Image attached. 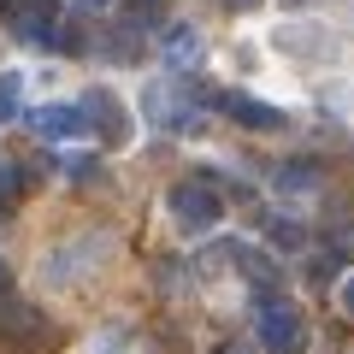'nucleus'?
I'll list each match as a JSON object with an SVG mask.
<instances>
[{"label":"nucleus","mask_w":354,"mask_h":354,"mask_svg":"<svg viewBox=\"0 0 354 354\" xmlns=\"http://www.w3.org/2000/svg\"><path fill=\"white\" fill-rule=\"evenodd\" d=\"M101 53H106V59H136V53H142V36L124 24V30H113V41H106Z\"/></svg>","instance_id":"4468645a"},{"label":"nucleus","mask_w":354,"mask_h":354,"mask_svg":"<svg viewBox=\"0 0 354 354\" xmlns=\"http://www.w3.org/2000/svg\"><path fill=\"white\" fill-rule=\"evenodd\" d=\"M301 242H307V230L295 225V218H272V248H278V254H295Z\"/></svg>","instance_id":"ddd939ff"},{"label":"nucleus","mask_w":354,"mask_h":354,"mask_svg":"<svg viewBox=\"0 0 354 354\" xmlns=\"http://www.w3.org/2000/svg\"><path fill=\"white\" fill-rule=\"evenodd\" d=\"M6 283H12V272H6V260H0V290H6Z\"/></svg>","instance_id":"412c9836"},{"label":"nucleus","mask_w":354,"mask_h":354,"mask_svg":"<svg viewBox=\"0 0 354 354\" xmlns=\"http://www.w3.org/2000/svg\"><path fill=\"white\" fill-rule=\"evenodd\" d=\"M71 177H77V183H101V160H95V153H77V160H71Z\"/></svg>","instance_id":"dca6fc26"},{"label":"nucleus","mask_w":354,"mask_h":354,"mask_svg":"<svg viewBox=\"0 0 354 354\" xmlns=\"http://www.w3.org/2000/svg\"><path fill=\"white\" fill-rule=\"evenodd\" d=\"M337 266H342V248H325L313 260V278H337Z\"/></svg>","instance_id":"f3484780"},{"label":"nucleus","mask_w":354,"mask_h":354,"mask_svg":"<svg viewBox=\"0 0 354 354\" xmlns=\"http://www.w3.org/2000/svg\"><path fill=\"white\" fill-rule=\"evenodd\" d=\"M18 189H24V171H18L12 160H0V218H12V201Z\"/></svg>","instance_id":"f8f14e48"},{"label":"nucleus","mask_w":354,"mask_h":354,"mask_svg":"<svg viewBox=\"0 0 354 354\" xmlns=\"http://www.w3.org/2000/svg\"><path fill=\"white\" fill-rule=\"evenodd\" d=\"M18 106H24V77H18V71H0V124H12Z\"/></svg>","instance_id":"9b49d317"},{"label":"nucleus","mask_w":354,"mask_h":354,"mask_svg":"<svg viewBox=\"0 0 354 354\" xmlns=\"http://www.w3.org/2000/svg\"><path fill=\"white\" fill-rule=\"evenodd\" d=\"M65 330L53 319H41L36 307L12 301V295H0V348L6 354H36V348H59Z\"/></svg>","instance_id":"f257e3e1"},{"label":"nucleus","mask_w":354,"mask_h":354,"mask_svg":"<svg viewBox=\"0 0 354 354\" xmlns=\"http://www.w3.org/2000/svg\"><path fill=\"white\" fill-rule=\"evenodd\" d=\"M342 313L354 319V278H342Z\"/></svg>","instance_id":"a211bd4d"},{"label":"nucleus","mask_w":354,"mask_h":354,"mask_svg":"<svg viewBox=\"0 0 354 354\" xmlns=\"http://www.w3.org/2000/svg\"><path fill=\"white\" fill-rule=\"evenodd\" d=\"M225 6L230 12H248V6H260V0H225Z\"/></svg>","instance_id":"6ab92c4d"},{"label":"nucleus","mask_w":354,"mask_h":354,"mask_svg":"<svg viewBox=\"0 0 354 354\" xmlns=\"http://www.w3.org/2000/svg\"><path fill=\"white\" fill-rule=\"evenodd\" d=\"M142 113H148L153 124H165V130H195V124H201V118H195V106H189V95H183L177 83H148Z\"/></svg>","instance_id":"0eeeda50"},{"label":"nucleus","mask_w":354,"mask_h":354,"mask_svg":"<svg viewBox=\"0 0 354 354\" xmlns=\"http://www.w3.org/2000/svg\"><path fill=\"white\" fill-rule=\"evenodd\" d=\"M0 24L12 30L18 41H41V48H53L59 0H0Z\"/></svg>","instance_id":"7ed1b4c3"},{"label":"nucleus","mask_w":354,"mask_h":354,"mask_svg":"<svg viewBox=\"0 0 354 354\" xmlns=\"http://www.w3.org/2000/svg\"><path fill=\"white\" fill-rule=\"evenodd\" d=\"M218 113H230L242 130H290V113L272 101H254V95H242V88H225V95H213Z\"/></svg>","instance_id":"423d86ee"},{"label":"nucleus","mask_w":354,"mask_h":354,"mask_svg":"<svg viewBox=\"0 0 354 354\" xmlns=\"http://www.w3.org/2000/svg\"><path fill=\"white\" fill-rule=\"evenodd\" d=\"M30 130H36V136L65 142V136H88V118H83V106L48 101V106H36V113H30Z\"/></svg>","instance_id":"6e6552de"},{"label":"nucleus","mask_w":354,"mask_h":354,"mask_svg":"<svg viewBox=\"0 0 354 354\" xmlns=\"http://www.w3.org/2000/svg\"><path fill=\"white\" fill-rule=\"evenodd\" d=\"M165 53H171V65H177V59L189 65L195 53H201V41H195V30H171V41H165Z\"/></svg>","instance_id":"2eb2a0df"},{"label":"nucleus","mask_w":354,"mask_h":354,"mask_svg":"<svg viewBox=\"0 0 354 354\" xmlns=\"http://www.w3.org/2000/svg\"><path fill=\"white\" fill-rule=\"evenodd\" d=\"M278 48H290V53H319V59H330V53H337V41H330L325 30H278Z\"/></svg>","instance_id":"9d476101"},{"label":"nucleus","mask_w":354,"mask_h":354,"mask_svg":"<svg viewBox=\"0 0 354 354\" xmlns=\"http://www.w3.org/2000/svg\"><path fill=\"white\" fill-rule=\"evenodd\" d=\"M83 6H106V0H83Z\"/></svg>","instance_id":"4be33fe9"},{"label":"nucleus","mask_w":354,"mask_h":354,"mask_svg":"<svg viewBox=\"0 0 354 354\" xmlns=\"http://www.w3.org/2000/svg\"><path fill=\"white\" fill-rule=\"evenodd\" d=\"M83 118H88V130H95V136L106 142V148H118V142H130V113H124V101H118L113 88H83Z\"/></svg>","instance_id":"20e7f679"},{"label":"nucleus","mask_w":354,"mask_h":354,"mask_svg":"<svg viewBox=\"0 0 354 354\" xmlns=\"http://www.w3.org/2000/svg\"><path fill=\"white\" fill-rule=\"evenodd\" d=\"M260 348L266 354H301L307 348V325L290 301H266L260 307Z\"/></svg>","instance_id":"39448f33"},{"label":"nucleus","mask_w":354,"mask_h":354,"mask_svg":"<svg viewBox=\"0 0 354 354\" xmlns=\"http://www.w3.org/2000/svg\"><path fill=\"white\" fill-rule=\"evenodd\" d=\"M218 354H248V348H242V342H225V348H218Z\"/></svg>","instance_id":"aec40b11"},{"label":"nucleus","mask_w":354,"mask_h":354,"mask_svg":"<svg viewBox=\"0 0 354 354\" xmlns=\"http://www.w3.org/2000/svg\"><path fill=\"white\" fill-rule=\"evenodd\" d=\"M272 183H278L283 195H307V189H319V165L313 160H290V165L272 171Z\"/></svg>","instance_id":"1a4fd4ad"},{"label":"nucleus","mask_w":354,"mask_h":354,"mask_svg":"<svg viewBox=\"0 0 354 354\" xmlns=\"http://www.w3.org/2000/svg\"><path fill=\"white\" fill-rule=\"evenodd\" d=\"M165 207H171V225L183 230V236H195V230H207L225 207H218V189L213 183H201V177H189V183H177L171 195H165Z\"/></svg>","instance_id":"f03ea898"}]
</instances>
